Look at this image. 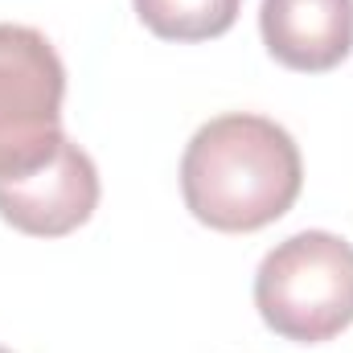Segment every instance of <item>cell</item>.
<instances>
[{"label":"cell","mask_w":353,"mask_h":353,"mask_svg":"<svg viewBox=\"0 0 353 353\" xmlns=\"http://www.w3.org/2000/svg\"><path fill=\"white\" fill-rule=\"evenodd\" d=\"M304 189V161L288 128L267 115L230 111L193 132L181 157L185 210L222 234L279 222Z\"/></svg>","instance_id":"cell-1"},{"label":"cell","mask_w":353,"mask_h":353,"mask_svg":"<svg viewBox=\"0 0 353 353\" xmlns=\"http://www.w3.org/2000/svg\"><path fill=\"white\" fill-rule=\"evenodd\" d=\"M263 325L296 345H325L353 325V243L329 230H300L271 247L255 271Z\"/></svg>","instance_id":"cell-2"},{"label":"cell","mask_w":353,"mask_h":353,"mask_svg":"<svg viewBox=\"0 0 353 353\" xmlns=\"http://www.w3.org/2000/svg\"><path fill=\"white\" fill-rule=\"evenodd\" d=\"M66 66L33 25H0V176L41 169L66 140Z\"/></svg>","instance_id":"cell-3"},{"label":"cell","mask_w":353,"mask_h":353,"mask_svg":"<svg viewBox=\"0 0 353 353\" xmlns=\"http://www.w3.org/2000/svg\"><path fill=\"white\" fill-rule=\"evenodd\" d=\"M99 193L103 185L94 161L66 136L41 169L0 176V218L29 239H62L90 222Z\"/></svg>","instance_id":"cell-4"},{"label":"cell","mask_w":353,"mask_h":353,"mask_svg":"<svg viewBox=\"0 0 353 353\" xmlns=\"http://www.w3.org/2000/svg\"><path fill=\"white\" fill-rule=\"evenodd\" d=\"M267 54L296 74H325L353 54V0H263Z\"/></svg>","instance_id":"cell-5"},{"label":"cell","mask_w":353,"mask_h":353,"mask_svg":"<svg viewBox=\"0 0 353 353\" xmlns=\"http://www.w3.org/2000/svg\"><path fill=\"white\" fill-rule=\"evenodd\" d=\"M132 8L161 41H210L239 21L243 0H132Z\"/></svg>","instance_id":"cell-6"},{"label":"cell","mask_w":353,"mask_h":353,"mask_svg":"<svg viewBox=\"0 0 353 353\" xmlns=\"http://www.w3.org/2000/svg\"><path fill=\"white\" fill-rule=\"evenodd\" d=\"M0 353H12V350H4V345H0Z\"/></svg>","instance_id":"cell-7"}]
</instances>
